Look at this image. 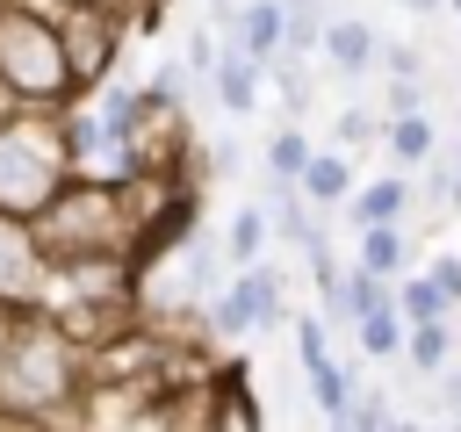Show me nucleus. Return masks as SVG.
Returning <instances> with one entry per match:
<instances>
[{"mask_svg": "<svg viewBox=\"0 0 461 432\" xmlns=\"http://www.w3.org/2000/svg\"><path fill=\"white\" fill-rule=\"evenodd\" d=\"M36 245L43 259L65 266H122L144 245V202H137V173L108 180V173H72L65 194L36 216Z\"/></svg>", "mask_w": 461, "mask_h": 432, "instance_id": "nucleus-1", "label": "nucleus"}, {"mask_svg": "<svg viewBox=\"0 0 461 432\" xmlns=\"http://www.w3.org/2000/svg\"><path fill=\"white\" fill-rule=\"evenodd\" d=\"M86 389H94L86 346L50 310H22L14 317V338H7V360H0V410L7 418L58 425V410H72Z\"/></svg>", "mask_w": 461, "mask_h": 432, "instance_id": "nucleus-2", "label": "nucleus"}, {"mask_svg": "<svg viewBox=\"0 0 461 432\" xmlns=\"http://www.w3.org/2000/svg\"><path fill=\"white\" fill-rule=\"evenodd\" d=\"M0 101H14V108H72L79 101L65 29L36 0H0Z\"/></svg>", "mask_w": 461, "mask_h": 432, "instance_id": "nucleus-3", "label": "nucleus"}, {"mask_svg": "<svg viewBox=\"0 0 461 432\" xmlns=\"http://www.w3.org/2000/svg\"><path fill=\"white\" fill-rule=\"evenodd\" d=\"M72 144H65V122H36V115H0V209L36 223L65 180H72Z\"/></svg>", "mask_w": 461, "mask_h": 432, "instance_id": "nucleus-4", "label": "nucleus"}, {"mask_svg": "<svg viewBox=\"0 0 461 432\" xmlns=\"http://www.w3.org/2000/svg\"><path fill=\"white\" fill-rule=\"evenodd\" d=\"M281 324V274L274 266H245L230 288L209 295V331L216 338H252Z\"/></svg>", "mask_w": 461, "mask_h": 432, "instance_id": "nucleus-5", "label": "nucleus"}, {"mask_svg": "<svg viewBox=\"0 0 461 432\" xmlns=\"http://www.w3.org/2000/svg\"><path fill=\"white\" fill-rule=\"evenodd\" d=\"M50 281H58V266L43 259L36 223H22V216L0 209V302L7 310H43L50 302Z\"/></svg>", "mask_w": 461, "mask_h": 432, "instance_id": "nucleus-6", "label": "nucleus"}, {"mask_svg": "<svg viewBox=\"0 0 461 432\" xmlns=\"http://www.w3.org/2000/svg\"><path fill=\"white\" fill-rule=\"evenodd\" d=\"M58 29H65L72 72H79V94H94V86L108 79L115 43H122V7H115V0H79V7H65V14H58Z\"/></svg>", "mask_w": 461, "mask_h": 432, "instance_id": "nucleus-7", "label": "nucleus"}, {"mask_svg": "<svg viewBox=\"0 0 461 432\" xmlns=\"http://www.w3.org/2000/svg\"><path fill=\"white\" fill-rule=\"evenodd\" d=\"M324 65L346 72V79H367V72L382 65L375 22H367V14H331V22H324Z\"/></svg>", "mask_w": 461, "mask_h": 432, "instance_id": "nucleus-8", "label": "nucleus"}, {"mask_svg": "<svg viewBox=\"0 0 461 432\" xmlns=\"http://www.w3.org/2000/svg\"><path fill=\"white\" fill-rule=\"evenodd\" d=\"M202 418H194V432H267L259 425V403H252V389H245V374L230 367V374H216L209 389H202V403H194Z\"/></svg>", "mask_w": 461, "mask_h": 432, "instance_id": "nucleus-9", "label": "nucleus"}, {"mask_svg": "<svg viewBox=\"0 0 461 432\" xmlns=\"http://www.w3.org/2000/svg\"><path fill=\"white\" fill-rule=\"evenodd\" d=\"M259 72H267V65H259L245 43L223 36V58L209 65V86H216V101H223L230 115H252V108H259Z\"/></svg>", "mask_w": 461, "mask_h": 432, "instance_id": "nucleus-10", "label": "nucleus"}, {"mask_svg": "<svg viewBox=\"0 0 461 432\" xmlns=\"http://www.w3.org/2000/svg\"><path fill=\"white\" fill-rule=\"evenodd\" d=\"M411 194H418L411 173H382V180H367V187L346 202V216H353L360 230H375V223H403V216H411Z\"/></svg>", "mask_w": 461, "mask_h": 432, "instance_id": "nucleus-11", "label": "nucleus"}, {"mask_svg": "<svg viewBox=\"0 0 461 432\" xmlns=\"http://www.w3.org/2000/svg\"><path fill=\"white\" fill-rule=\"evenodd\" d=\"M230 43H245L259 65H274V58H281V43H288V7H281V0H245V7H238Z\"/></svg>", "mask_w": 461, "mask_h": 432, "instance_id": "nucleus-12", "label": "nucleus"}, {"mask_svg": "<svg viewBox=\"0 0 461 432\" xmlns=\"http://www.w3.org/2000/svg\"><path fill=\"white\" fill-rule=\"evenodd\" d=\"M375 310H396V288H389V274H375V266H346V281H339V302H331V317L339 324H360V317H375Z\"/></svg>", "mask_w": 461, "mask_h": 432, "instance_id": "nucleus-13", "label": "nucleus"}, {"mask_svg": "<svg viewBox=\"0 0 461 432\" xmlns=\"http://www.w3.org/2000/svg\"><path fill=\"white\" fill-rule=\"evenodd\" d=\"M360 187H353V166H346V151H317L310 158V173H303V202L310 209H346Z\"/></svg>", "mask_w": 461, "mask_h": 432, "instance_id": "nucleus-14", "label": "nucleus"}, {"mask_svg": "<svg viewBox=\"0 0 461 432\" xmlns=\"http://www.w3.org/2000/svg\"><path fill=\"white\" fill-rule=\"evenodd\" d=\"M267 230H274V216H267V202H245L238 216H230V230H223V259L245 274V266H259V252H267Z\"/></svg>", "mask_w": 461, "mask_h": 432, "instance_id": "nucleus-15", "label": "nucleus"}, {"mask_svg": "<svg viewBox=\"0 0 461 432\" xmlns=\"http://www.w3.org/2000/svg\"><path fill=\"white\" fill-rule=\"evenodd\" d=\"M382 144H389L396 173L432 166V122H425V115H382Z\"/></svg>", "mask_w": 461, "mask_h": 432, "instance_id": "nucleus-16", "label": "nucleus"}, {"mask_svg": "<svg viewBox=\"0 0 461 432\" xmlns=\"http://www.w3.org/2000/svg\"><path fill=\"white\" fill-rule=\"evenodd\" d=\"M396 310H403V324H447V317H454V295H447L432 274H403Z\"/></svg>", "mask_w": 461, "mask_h": 432, "instance_id": "nucleus-17", "label": "nucleus"}, {"mask_svg": "<svg viewBox=\"0 0 461 432\" xmlns=\"http://www.w3.org/2000/svg\"><path fill=\"white\" fill-rule=\"evenodd\" d=\"M454 346H461V331H454V317H447V324H411V338H403V360H411L418 374H447V360H454Z\"/></svg>", "mask_w": 461, "mask_h": 432, "instance_id": "nucleus-18", "label": "nucleus"}, {"mask_svg": "<svg viewBox=\"0 0 461 432\" xmlns=\"http://www.w3.org/2000/svg\"><path fill=\"white\" fill-rule=\"evenodd\" d=\"M310 158H317V151H310V137H303L295 122H281V130L267 137V173H274V180H295V187H303Z\"/></svg>", "mask_w": 461, "mask_h": 432, "instance_id": "nucleus-19", "label": "nucleus"}, {"mask_svg": "<svg viewBox=\"0 0 461 432\" xmlns=\"http://www.w3.org/2000/svg\"><path fill=\"white\" fill-rule=\"evenodd\" d=\"M353 338H360V353H367V360H396V353H403V338H411V324H403V310H375V317H360V324H353Z\"/></svg>", "mask_w": 461, "mask_h": 432, "instance_id": "nucleus-20", "label": "nucleus"}, {"mask_svg": "<svg viewBox=\"0 0 461 432\" xmlns=\"http://www.w3.org/2000/svg\"><path fill=\"white\" fill-rule=\"evenodd\" d=\"M403 252H411V238H403V223H375V230H360V266H375V274H403Z\"/></svg>", "mask_w": 461, "mask_h": 432, "instance_id": "nucleus-21", "label": "nucleus"}, {"mask_svg": "<svg viewBox=\"0 0 461 432\" xmlns=\"http://www.w3.org/2000/svg\"><path fill=\"white\" fill-rule=\"evenodd\" d=\"M303 374H310V396H317V410H324V418L360 403V389H353V374H346L339 360H317V367H303Z\"/></svg>", "mask_w": 461, "mask_h": 432, "instance_id": "nucleus-22", "label": "nucleus"}, {"mask_svg": "<svg viewBox=\"0 0 461 432\" xmlns=\"http://www.w3.org/2000/svg\"><path fill=\"white\" fill-rule=\"evenodd\" d=\"M180 281H187L194 302L216 295V245H209V238H187V245H180Z\"/></svg>", "mask_w": 461, "mask_h": 432, "instance_id": "nucleus-23", "label": "nucleus"}, {"mask_svg": "<svg viewBox=\"0 0 461 432\" xmlns=\"http://www.w3.org/2000/svg\"><path fill=\"white\" fill-rule=\"evenodd\" d=\"M389 115H425V72H382Z\"/></svg>", "mask_w": 461, "mask_h": 432, "instance_id": "nucleus-24", "label": "nucleus"}, {"mask_svg": "<svg viewBox=\"0 0 461 432\" xmlns=\"http://www.w3.org/2000/svg\"><path fill=\"white\" fill-rule=\"evenodd\" d=\"M331 130H339V151H360V144H367L382 122H375L367 108H339V122H331Z\"/></svg>", "mask_w": 461, "mask_h": 432, "instance_id": "nucleus-25", "label": "nucleus"}, {"mask_svg": "<svg viewBox=\"0 0 461 432\" xmlns=\"http://www.w3.org/2000/svg\"><path fill=\"white\" fill-rule=\"evenodd\" d=\"M360 410H367V432H418V418H396V410H389V396H367Z\"/></svg>", "mask_w": 461, "mask_h": 432, "instance_id": "nucleus-26", "label": "nucleus"}, {"mask_svg": "<svg viewBox=\"0 0 461 432\" xmlns=\"http://www.w3.org/2000/svg\"><path fill=\"white\" fill-rule=\"evenodd\" d=\"M295 346H303V367L331 360V346H324V324H317V317H303V324H295Z\"/></svg>", "mask_w": 461, "mask_h": 432, "instance_id": "nucleus-27", "label": "nucleus"}, {"mask_svg": "<svg viewBox=\"0 0 461 432\" xmlns=\"http://www.w3.org/2000/svg\"><path fill=\"white\" fill-rule=\"evenodd\" d=\"M432 281H439V288L454 295V310H461V259H454V252H439V259H432Z\"/></svg>", "mask_w": 461, "mask_h": 432, "instance_id": "nucleus-28", "label": "nucleus"}, {"mask_svg": "<svg viewBox=\"0 0 461 432\" xmlns=\"http://www.w3.org/2000/svg\"><path fill=\"white\" fill-rule=\"evenodd\" d=\"M14 317H22V310H7V302H0V360H7V338H14Z\"/></svg>", "mask_w": 461, "mask_h": 432, "instance_id": "nucleus-29", "label": "nucleus"}, {"mask_svg": "<svg viewBox=\"0 0 461 432\" xmlns=\"http://www.w3.org/2000/svg\"><path fill=\"white\" fill-rule=\"evenodd\" d=\"M447 209L461 216V158H454V187H447Z\"/></svg>", "mask_w": 461, "mask_h": 432, "instance_id": "nucleus-30", "label": "nucleus"}, {"mask_svg": "<svg viewBox=\"0 0 461 432\" xmlns=\"http://www.w3.org/2000/svg\"><path fill=\"white\" fill-rule=\"evenodd\" d=\"M403 7H411V14H439L447 0H403Z\"/></svg>", "mask_w": 461, "mask_h": 432, "instance_id": "nucleus-31", "label": "nucleus"}, {"mask_svg": "<svg viewBox=\"0 0 461 432\" xmlns=\"http://www.w3.org/2000/svg\"><path fill=\"white\" fill-rule=\"evenodd\" d=\"M447 410H454V418H461V374H454V382H447Z\"/></svg>", "mask_w": 461, "mask_h": 432, "instance_id": "nucleus-32", "label": "nucleus"}, {"mask_svg": "<svg viewBox=\"0 0 461 432\" xmlns=\"http://www.w3.org/2000/svg\"><path fill=\"white\" fill-rule=\"evenodd\" d=\"M439 432H461V418H447V425H439Z\"/></svg>", "mask_w": 461, "mask_h": 432, "instance_id": "nucleus-33", "label": "nucleus"}, {"mask_svg": "<svg viewBox=\"0 0 461 432\" xmlns=\"http://www.w3.org/2000/svg\"><path fill=\"white\" fill-rule=\"evenodd\" d=\"M447 7H454V14H461V0H447Z\"/></svg>", "mask_w": 461, "mask_h": 432, "instance_id": "nucleus-34", "label": "nucleus"}, {"mask_svg": "<svg viewBox=\"0 0 461 432\" xmlns=\"http://www.w3.org/2000/svg\"><path fill=\"white\" fill-rule=\"evenodd\" d=\"M454 331H461V310H454Z\"/></svg>", "mask_w": 461, "mask_h": 432, "instance_id": "nucleus-35", "label": "nucleus"}]
</instances>
